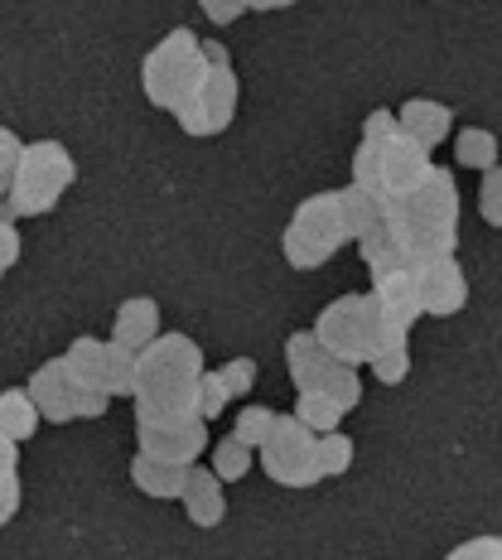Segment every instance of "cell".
I'll return each mask as SVG.
<instances>
[{"instance_id": "74e56055", "label": "cell", "mask_w": 502, "mask_h": 560, "mask_svg": "<svg viewBox=\"0 0 502 560\" xmlns=\"http://www.w3.org/2000/svg\"><path fill=\"white\" fill-rule=\"evenodd\" d=\"M445 560H502V536H469Z\"/></svg>"}, {"instance_id": "f546056e", "label": "cell", "mask_w": 502, "mask_h": 560, "mask_svg": "<svg viewBox=\"0 0 502 560\" xmlns=\"http://www.w3.org/2000/svg\"><path fill=\"white\" fill-rule=\"evenodd\" d=\"M353 184L367 194H382V145H367V140H358L353 150Z\"/></svg>"}, {"instance_id": "3957f363", "label": "cell", "mask_w": 502, "mask_h": 560, "mask_svg": "<svg viewBox=\"0 0 502 560\" xmlns=\"http://www.w3.org/2000/svg\"><path fill=\"white\" fill-rule=\"evenodd\" d=\"M78 184V160L68 155L63 140H30L25 160L10 184V213L15 218H44L58 208V198Z\"/></svg>"}, {"instance_id": "1f68e13d", "label": "cell", "mask_w": 502, "mask_h": 560, "mask_svg": "<svg viewBox=\"0 0 502 560\" xmlns=\"http://www.w3.org/2000/svg\"><path fill=\"white\" fill-rule=\"evenodd\" d=\"M367 372L382 382V387H401L411 377V348H392V353H377L367 363Z\"/></svg>"}, {"instance_id": "8992f818", "label": "cell", "mask_w": 502, "mask_h": 560, "mask_svg": "<svg viewBox=\"0 0 502 560\" xmlns=\"http://www.w3.org/2000/svg\"><path fill=\"white\" fill-rule=\"evenodd\" d=\"M213 445L208 435V420L194 416V420H170V425H136V450L150 454L160 464H198V454Z\"/></svg>"}, {"instance_id": "f1b7e54d", "label": "cell", "mask_w": 502, "mask_h": 560, "mask_svg": "<svg viewBox=\"0 0 502 560\" xmlns=\"http://www.w3.org/2000/svg\"><path fill=\"white\" fill-rule=\"evenodd\" d=\"M319 358H329V353H324V343H319L314 329H295L285 338V368L290 372H305V368L319 363Z\"/></svg>"}, {"instance_id": "4316f807", "label": "cell", "mask_w": 502, "mask_h": 560, "mask_svg": "<svg viewBox=\"0 0 502 560\" xmlns=\"http://www.w3.org/2000/svg\"><path fill=\"white\" fill-rule=\"evenodd\" d=\"M102 392L107 396H136V353L116 348L107 338V377H102Z\"/></svg>"}, {"instance_id": "6da1fadb", "label": "cell", "mask_w": 502, "mask_h": 560, "mask_svg": "<svg viewBox=\"0 0 502 560\" xmlns=\"http://www.w3.org/2000/svg\"><path fill=\"white\" fill-rule=\"evenodd\" d=\"M203 83H208V58H203V39L194 30H170L140 63V88H145L150 107L160 112L189 107L203 92Z\"/></svg>"}, {"instance_id": "2e32d148", "label": "cell", "mask_w": 502, "mask_h": 560, "mask_svg": "<svg viewBox=\"0 0 502 560\" xmlns=\"http://www.w3.org/2000/svg\"><path fill=\"white\" fill-rule=\"evenodd\" d=\"M372 300H377V310H382V319L387 324H406V329H416V319H420L416 271H392V276L372 280Z\"/></svg>"}, {"instance_id": "b9f144b4", "label": "cell", "mask_w": 502, "mask_h": 560, "mask_svg": "<svg viewBox=\"0 0 502 560\" xmlns=\"http://www.w3.org/2000/svg\"><path fill=\"white\" fill-rule=\"evenodd\" d=\"M203 58H208V63H213V68H227V49H223V44H203Z\"/></svg>"}, {"instance_id": "5bb4252c", "label": "cell", "mask_w": 502, "mask_h": 560, "mask_svg": "<svg viewBox=\"0 0 502 560\" xmlns=\"http://www.w3.org/2000/svg\"><path fill=\"white\" fill-rule=\"evenodd\" d=\"M184 512H189L194 527L213 532L227 522V498H223V478L213 469H203V464H189V483H184Z\"/></svg>"}, {"instance_id": "7a4b0ae2", "label": "cell", "mask_w": 502, "mask_h": 560, "mask_svg": "<svg viewBox=\"0 0 502 560\" xmlns=\"http://www.w3.org/2000/svg\"><path fill=\"white\" fill-rule=\"evenodd\" d=\"M319 334L324 353L338 358L348 368H367L377 358V338H382V310L372 300V290H353V295L329 300L310 324Z\"/></svg>"}, {"instance_id": "d6986e66", "label": "cell", "mask_w": 502, "mask_h": 560, "mask_svg": "<svg viewBox=\"0 0 502 560\" xmlns=\"http://www.w3.org/2000/svg\"><path fill=\"white\" fill-rule=\"evenodd\" d=\"M63 363H68V372H73L78 387L102 392V377H107V338H92V334L73 338L68 353H63Z\"/></svg>"}, {"instance_id": "d6a6232c", "label": "cell", "mask_w": 502, "mask_h": 560, "mask_svg": "<svg viewBox=\"0 0 502 560\" xmlns=\"http://www.w3.org/2000/svg\"><path fill=\"white\" fill-rule=\"evenodd\" d=\"M478 213L488 228H502V165L478 174Z\"/></svg>"}, {"instance_id": "484cf974", "label": "cell", "mask_w": 502, "mask_h": 560, "mask_svg": "<svg viewBox=\"0 0 502 560\" xmlns=\"http://www.w3.org/2000/svg\"><path fill=\"white\" fill-rule=\"evenodd\" d=\"M276 420H280V411H271V406H242V411H237V425H232V435H237L247 450H261L266 440H271Z\"/></svg>"}, {"instance_id": "cb8c5ba5", "label": "cell", "mask_w": 502, "mask_h": 560, "mask_svg": "<svg viewBox=\"0 0 502 560\" xmlns=\"http://www.w3.org/2000/svg\"><path fill=\"white\" fill-rule=\"evenodd\" d=\"M252 454L237 435H223V440H213V474L223 478V483H237V478H247L252 474Z\"/></svg>"}, {"instance_id": "ffe728a7", "label": "cell", "mask_w": 502, "mask_h": 560, "mask_svg": "<svg viewBox=\"0 0 502 560\" xmlns=\"http://www.w3.org/2000/svg\"><path fill=\"white\" fill-rule=\"evenodd\" d=\"M358 256H363V266H367L372 280H382L392 271H411V266H406L401 242H396V232H392V223H382L377 232H367V237L358 242Z\"/></svg>"}, {"instance_id": "d4e9b609", "label": "cell", "mask_w": 502, "mask_h": 560, "mask_svg": "<svg viewBox=\"0 0 502 560\" xmlns=\"http://www.w3.org/2000/svg\"><path fill=\"white\" fill-rule=\"evenodd\" d=\"M353 435H343V430H329V435H319V474H324V483L329 478H343L348 469H353Z\"/></svg>"}, {"instance_id": "9c48e42d", "label": "cell", "mask_w": 502, "mask_h": 560, "mask_svg": "<svg viewBox=\"0 0 502 560\" xmlns=\"http://www.w3.org/2000/svg\"><path fill=\"white\" fill-rule=\"evenodd\" d=\"M34 396V406H39V416L44 420H54V425H68V420H78V382H73V372H68L63 358H49V363H39L34 368V377H30V387Z\"/></svg>"}, {"instance_id": "30bf717a", "label": "cell", "mask_w": 502, "mask_h": 560, "mask_svg": "<svg viewBox=\"0 0 502 560\" xmlns=\"http://www.w3.org/2000/svg\"><path fill=\"white\" fill-rule=\"evenodd\" d=\"M396 126H401V136L425 150V155H435L445 140H454V112L435 97H406L401 107H396Z\"/></svg>"}, {"instance_id": "277c9868", "label": "cell", "mask_w": 502, "mask_h": 560, "mask_svg": "<svg viewBox=\"0 0 502 560\" xmlns=\"http://www.w3.org/2000/svg\"><path fill=\"white\" fill-rule=\"evenodd\" d=\"M256 459H261L266 478L280 483V488H314V483H324V474H319V435L300 425L295 416H280L276 420L271 440L256 450Z\"/></svg>"}, {"instance_id": "f35d334b", "label": "cell", "mask_w": 502, "mask_h": 560, "mask_svg": "<svg viewBox=\"0 0 502 560\" xmlns=\"http://www.w3.org/2000/svg\"><path fill=\"white\" fill-rule=\"evenodd\" d=\"M20 503H25V483H20V474L15 478H0V527H10V522H15Z\"/></svg>"}, {"instance_id": "ac0fdd59", "label": "cell", "mask_w": 502, "mask_h": 560, "mask_svg": "<svg viewBox=\"0 0 502 560\" xmlns=\"http://www.w3.org/2000/svg\"><path fill=\"white\" fill-rule=\"evenodd\" d=\"M131 483H136V493H145V498H184L189 469H184V464H160V459H150V454L136 450Z\"/></svg>"}, {"instance_id": "ba28073f", "label": "cell", "mask_w": 502, "mask_h": 560, "mask_svg": "<svg viewBox=\"0 0 502 560\" xmlns=\"http://www.w3.org/2000/svg\"><path fill=\"white\" fill-rule=\"evenodd\" d=\"M290 228L300 232V237H310L314 247L324 252H343L348 242V228H343V208H338V189L334 194H310L295 203V213H290Z\"/></svg>"}, {"instance_id": "836d02e7", "label": "cell", "mask_w": 502, "mask_h": 560, "mask_svg": "<svg viewBox=\"0 0 502 560\" xmlns=\"http://www.w3.org/2000/svg\"><path fill=\"white\" fill-rule=\"evenodd\" d=\"M227 387H223V377H218V368L213 372H203V377H198V416L203 420H218L227 411Z\"/></svg>"}, {"instance_id": "4dcf8cb0", "label": "cell", "mask_w": 502, "mask_h": 560, "mask_svg": "<svg viewBox=\"0 0 502 560\" xmlns=\"http://www.w3.org/2000/svg\"><path fill=\"white\" fill-rule=\"evenodd\" d=\"M20 160H25V140L10 126H0V203H10V184H15Z\"/></svg>"}, {"instance_id": "ab89813d", "label": "cell", "mask_w": 502, "mask_h": 560, "mask_svg": "<svg viewBox=\"0 0 502 560\" xmlns=\"http://www.w3.org/2000/svg\"><path fill=\"white\" fill-rule=\"evenodd\" d=\"M203 15L213 20V25H232V20L252 15V0H203Z\"/></svg>"}, {"instance_id": "8d00e7d4", "label": "cell", "mask_w": 502, "mask_h": 560, "mask_svg": "<svg viewBox=\"0 0 502 560\" xmlns=\"http://www.w3.org/2000/svg\"><path fill=\"white\" fill-rule=\"evenodd\" d=\"M396 136H401V126H396V112H387V107L367 112V121H363V140H367V145H392Z\"/></svg>"}, {"instance_id": "8fae6325", "label": "cell", "mask_w": 502, "mask_h": 560, "mask_svg": "<svg viewBox=\"0 0 502 560\" xmlns=\"http://www.w3.org/2000/svg\"><path fill=\"white\" fill-rule=\"evenodd\" d=\"M290 382H295V392L329 396L343 416L358 411V401H363V377H358V368L338 363V358H319V363L305 368V372H290Z\"/></svg>"}, {"instance_id": "7c38bea8", "label": "cell", "mask_w": 502, "mask_h": 560, "mask_svg": "<svg viewBox=\"0 0 502 560\" xmlns=\"http://www.w3.org/2000/svg\"><path fill=\"white\" fill-rule=\"evenodd\" d=\"M425 174H430V155L406 136L382 145V198H411L425 184Z\"/></svg>"}, {"instance_id": "4fadbf2b", "label": "cell", "mask_w": 502, "mask_h": 560, "mask_svg": "<svg viewBox=\"0 0 502 560\" xmlns=\"http://www.w3.org/2000/svg\"><path fill=\"white\" fill-rule=\"evenodd\" d=\"M165 334L160 329V305L150 295H131L116 305V319H112V343L126 348V353H145L155 338Z\"/></svg>"}, {"instance_id": "e575fe53", "label": "cell", "mask_w": 502, "mask_h": 560, "mask_svg": "<svg viewBox=\"0 0 502 560\" xmlns=\"http://www.w3.org/2000/svg\"><path fill=\"white\" fill-rule=\"evenodd\" d=\"M218 377H223L232 401H242V396H252V387H256V363L252 358H227V363L218 368Z\"/></svg>"}, {"instance_id": "60d3db41", "label": "cell", "mask_w": 502, "mask_h": 560, "mask_svg": "<svg viewBox=\"0 0 502 560\" xmlns=\"http://www.w3.org/2000/svg\"><path fill=\"white\" fill-rule=\"evenodd\" d=\"M15 474H20V445L0 435V478H15Z\"/></svg>"}, {"instance_id": "d590c367", "label": "cell", "mask_w": 502, "mask_h": 560, "mask_svg": "<svg viewBox=\"0 0 502 560\" xmlns=\"http://www.w3.org/2000/svg\"><path fill=\"white\" fill-rule=\"evenodd\" d=\"M15 261H20V218L10 213V203H0V280L10 276Z\"/></svg>"}, {"instance_id": "e0dca14e", "label": "cell", "mask_w": 502, "mask_h": 560, "mask_svg": "<svg viewBox=\"0 0 502 560\" xmlns=\"http://www.w3.org/2000/svg\"><path fill=\"white\" fill-rule=\"evenodd\" d=\"M338 208H343V228H348V237L353 242H363L367 232H377L382 223H387V198L358 189V184L338 189Z\"/></svg>"}, {"instance_id": "5b68a950", "label": "cell", "mask_w": 502, "mask_h": 560, "mask_svg": "<svg viewBox=\"0 0 502 560\" xmlns=\"http://www.w3.org/2000/svg\"><path fill=\"white\" fill-rule=\"evenodd\" d=\"M232 116H237V73H232V63H227V68H213V63H208L203 92H198L189 107L174 112V121H179L184 136L208 140V136H223L227 126H232Z\"/></svg>"}, {"instance_id": "7402d4cb", "label": "cell", "mask_w": 502, "mask_h": 560, "mask_svg": "<svg viewBox=\"0 0 502 560\" xmlns=\"http://www.w3.org/2000/svg\"><path fill=\"white\" fill-rule=\"evenodd\" d=\"M454 165L474 170V174L498 170V136L483 131V126H464V131H454Z\"/></svg>"}, {"instance_id": "44dd1931", "label": "cell", "mask_w": 502, "mask_h": 560, "mask_svg": "<svg viewBox=\"0 0 502 560\" xmlns=\"http://www.w3.org/2000/svg\"><path fill=\"white\" fill-rule=\"evenodd\" d=\"M39 406H34V396L30 392H20V387H5L0 392V435L5 440H15V445H25V440L39 430Z\"/></svg>"}, {"instance_id": "603a6c76", "label": "cell", "mask_w": 502, "mask_h": 560, "mask_svg": "<svg viewBox=\"0 0 502 560\" xmlns=\"http://www.w3.org/2000/svg\"><path fill=\"white\" fill-rule=\"evenodd\" d=\"M290 416H295L305 430H314V435H329V430H338V420H343V411L319 392H300L295 406H290Z\"/></svg>"}, {"instance_id": "52a82bcc", "label": "cell", "mask_w": 502, "mask_h": 560, "mask_svg": "<svg viewBox=\"0 0 502 560\" xmlns=\"http://www.w3.org/2000/svg\"><path fill=\"white\" fill-rule=\"evenodd\" d=\"M416 285H420V314H430V319H454L469 305V276H464V266L454 256L435 266H420Z\"/></svg>"}, {"instance_id": "9a60e30c", "label": "cell", "mask_w": 502, "mask_h": 560, "mask_svg": "<svg viewBox=\"0 0 502 560\" xmlns=\"http://www.w3.org/2000/svg\"><path fill=\"white\" fill-rule=\"evenodd\" d=\"M401 203L411 208V213L430 218V223L459 228V184H454V174H450V170H440V165H430L425 184H420L411 198H401Z\"/></svg>"}, {"instance_id": "83f0119b", "label": "cell", "mask_w": 502, "mask_h": 560, "mask_svg": "<svg viewBox=\"0 0 502 560\" xmlns=\"http://www.w3.org/2000/svg\"><path fill=\"white\" fill-rule=\"evenodd\" d=\"M280 252H285V261L295 266V271H319V266H329V256H334V252L314 247L310 237H300L295 228H285V237H280Z\"/></svg>"}]
</instances>
